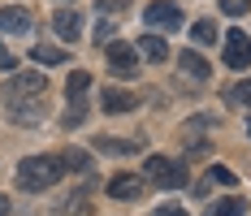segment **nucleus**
I'll return each instance as SVG.
<instances>
[{
  "label": "nucleus",
  "instance_id": "obj_1",
  "mask_svg": "<svg viewBox=\"0 0 251 216\" xmlns=\"http://www.w3.org/2000/svg\"><path fill=\"white\" fill-rule=\"evenodd\" d=\"M44 91H48V78L39 70L9 73V82H4V108H9V117L22 121V125H35L44 117Z\"/></svg>",
  "mask_w": 251,
  "mask_h": 216
},
{
  "label": "nucleus",
  "instance_id": "obj_2",
  "mask_svg": "<svg viewBox=\"0 0 251 216\" xmlns=\"http://www.w3.org/2000/svg\"><path fill=\"white\" fill-rule=\"evenodd\" d=\"M65 177V160L61 156H26L18 165V186L22 191H52Z\"/></svg>",
  "mask_w": 251,
  "mask_h": 216
},
{
  "label": "nucleus",
  "instance_id": "obj_3",
  "mask_svg": "<svg viewBox=\"0 0 251 216\" xmlns=\"http://www.w3.org/2000/svg\"><path fill=\"white\" fill-rule=\"evenodd\" d=\"M87 91H91V73L87 70H74L65 78V96H70V108H65V117H61L65 130H74V125L87 121Z\"/></svg>",
  "mask_w": 251,
  "mask_h": 216
},
{
  "label": "nucleus",
  "instance_id": "obj_4",
  "mask_svg": "<svg viewBox=\"0 0 251 216\" xmlns=\"http://www.w3.org/2000/svg\"><path fill=\"white\" fill-rule=\"evenodd\" d=\"M221 65L229 70H251V35L247 30H226V48H221Z\"/></svg>",
  "mask_w": 251,
  "mask_h": 216
},
{
  "label": "nucleus",
  "instance_id": "obj_5",
  "mask_svg": "<svg viewBox=\"0 0 251 216\" xmlns=\"http://www.w3.org/2000/svg\"><path fill=\"white\" fill-rule=\"evenodd\" d=\"M148 182L156 186H165V191H177V186H186V168L169 160V156H151L148 160Z\"/></svg>",
  "mask_w": 251,
  "mask_h": 216
},
{
  "label": "nucleus",
  "instance_id": "obj_6",
  "mask_svg": "<svg viewBox=\"0 0 251 216\" xmlns=\"http://www.w3.org/2000/svg\"><path fill=\"white\" fill-rule=\"evenodd\" d=\"M143 22H148V30H177L182 26V9L174 0H151L143 9Z\"/></svg>",
  "mask_w": 251,
  "mask_h": 216
},
{
  "label": "nucleus",
  "instance_id": "obj_7",
  "mask_svg": "<svg viewBox=\"0 0 251 216\" xmlns=\"http://www.w3.org/2000/svg\"><path fill=\"white\" fill-rule=\"evenodd\" d=\"M104 48H108V73H113V78H134V73H139V52L130 48V44H117V39H113V44H104Z\"/></svg>",
  "mask_w": 251,
  "mask_h": 216
},
{
  "label": "nucleus",
  "instance_id": "obj_8",
  "mask_svg": "<svg viewBox=\"0 0 251 216\" xmlns=\"http://www.w3.org/2000/svg\"><path fill=\"white\" fill-rule=\"evenodd\" d=\"M52 30H56L65 44H74L78 35H82V13H78V9H70V4H61V9L52 13Z\"/></svg>",
  "mask_w": 251,
  "mask_h": 216
},
{
  "label": "nucleus",
  "instance_id": "obj_9",
  "mask_svg": "<svg viewBox=\"0 0 251 216\" xmlns=\"http://www.w3.org/2000/svg\"><path fill=\"white\" fill-rule=\"evenodd\" d=\"M100 108H104V113H134V108H139V96H134V91H122V87H113V82H108V87H104V96H100Z\"/></svg>",
  "mask_w": 251,
  "mask_h": 216
},
{
  "label": "nucleus",
  "instance_id": "obj_10",
  "mask_svg": "<svg viewBox=\"0 0 251 216\" xmlns=\"http://www.w3.org/2000/svg\"><path fill=\"white\" fill-rule=\"evenodd\" d=\"M30 30V13L18 9V4H9V9H0V35H26Z\"/></svg>",
  "mask_w": 251,
  "mask_h": 216
},
{
  "label": "nucleus",
  "instance_id": "obj_11",
  "mask_svg": "<svg viewBox=\"0 0 251 216\" xmlns=\"http://www.w3.org/2000/svg\"><path fill=\"white\" fill-rule=\"evenodd\" d=\"M96 151H104V156H134V151H143V143L139 139H108V134H100Z\"/></svg>",
  "mask_w": 251,
  "mask_h": 216
},
{
  "label": "nucleus",
  "instance_id": "obj_12",
  "mask_svg": "<svg viewBox=\"0 0 251 216\" xmlns=\"http://www.w3.org/2000/svg\"><path fill=\"white\" fill-rule=\"evenodd\" d=\"M108 194H113V199H139V194H143V177H134V173L113 177V182H108Z\"/></svg>",
  "mask_w": 251,
  "mask_h": 216
},
{
  "label": "nucleus",
  "instance_id": "obj_13",
  "mask_svg": "<svg viewBox=\"0 0 251 216\" xmlns=\"http://www.w3.org/2000/svg\"><path fill=\"white\" fill-rule=\"evenodd\" d=\"M30 61H39V65H65L70 56H65V48H56V44H35L30 48Z\"/></svg>",
  "mask_w": 251,
  "mask_h": 216
},
{
  "label": "nucleus",
  "instance_id": "obj_14",
  "mask_svg": "<svg viewBox=\"0 0 251 216\" xmlns=\"http://www.w3.org/2000/svg\"><path fill=\"white\" fill-rule=\"evenodd\" d=\"M139 52H143L148 61H169V44H165L160 35H143V39H139Z\"/></svg>",
  "mask_w": 251,
  "mask_h": 216
},
{
  "label": "nucleus",
  "instance_id": "obj_15",
  "mask_svg": "<svg viewBox=\"0 0 251 216\" xmlns=\"http://www.w3.org/2000/svg\"><path fill=\"white\" fill-rule=\"evenodd\" d=\"M177 65H182V73H191L195 82H203V78H208V61H203V56H195V52H182V56H177Z\"/></svg>",
  "mask_w": 251,
  "mask_h": 216
},
{
  "label": "nucleus",
  "instance_id": "obj_16",
  "mask_svg": "<svg viewBox=\"0 0 251 216\" xmlns=\"http://www.w3.org/2000/svg\"><path fill=\"white\" fill-rule=\"evenodd\" d=\"M61 160L74 168V173H91V151H82V147H70V151H65Z\"/></svg>",
  "mask_w": 251,
  "mask_h": 216
},
{
  "label": "nucleus",
  "instance_id": "obj_17",
  "mask_svg": "<svg viewBox=\"0 0 251 216\" xmlns=\"http://www.w3.org/2000/svg\"><path fill=\"white\" fill-rule=\"evenodd\" d=\"M247 208H243V199H221V203H212L203 216H243Z\"/></svg>",
  "mask_w": 251,
  "mask_h": 216
},
{
  "label": "nucleus",
  "instance_id": "obj_18",
  "mask_svg": "<svg viewBox=\"0 0 251 216\" xmlns=\"http://www.w3.org/2000/svg\"><path fill=\"white\" fill-rule=\"evenodd\" d=\"M191 39H195V44H212V39H217V26L212 22H195L191 26Z\"/></svg>",
  "mask_w": 251,
  "mask_h": 216
},
{
  "label": "nucleus",
  "instance_id": "obj_19",
  "mask_svg": "<svg viewBox=\"0 0 251 216\" xmlns=\"http://www.w3.org/2000/svg\"><path fill=\"white\" fill-rule=\"evenodd\" d=\"M229 99H234L238 108H251V78H247V82H238V87L229 91Z\"/></svg>",
  "mask_w": 251,
  "mask_h": 216
},
{
  "label": "nucleus",
  "instance_id": "obj_20",
  "mask_svg": "<svg viewBox=\"0 0 251 216\" xmlns=\"http://www.w3.org/2000/svg\"><path fill=\"white\" fill-rule=\"evenodd\" d=\"M221 9H226L229 18H243V13L251 9V0H221Z\"/></svg>",
  "mask_w": 251,
  "mask_h": 216
},
{
  "label": "nucleus",
  "instance_id": "obj_21",
  "mask_svg": "<svg viewBox=\"0 0 251 216\" xmlns=\"http://www.w3.org/2000/svg\"><path fill=\"white\" fill-rule=\"evenodd\" d=\"M212 182H221V186H234V173L229 168H221V165H212V173H208Z\"/></svg>",
  "mask_w": 251,
  "mask_h": 216
},
{
  "label": "nucleus",
  "instance_id": "obj_22",
  "mask_svg": "<svg viewBox=\"0 0 251 216\" xmlns=\"http://www.w3.org/2000/svg\"><path fill=\"white\" fill-rule=\"evenodd\" d=\"M151 216H186V208L182 203H165V208H156Z\"/></svg>",
  "mask_w": 251,
  "mask_h": 216
},
{
  "label": "nucleus",
  "instance_id": "obj_23",
  "mask_svg": "<svg viewBox=\"0 0 251 216\" xmlns=\"http://www.w3.org/2000/svg\"><path fill=\"white\" fill-rule=\"evenodd\" d=\"M13 65H18V56H13L9 48H0V70H4V73H13Z\"/></svg>",
  "mask_w": 251,
  "mask_h": 216
},
{
  "label": "nucleus",
  "instance_id": "obj_24",
  "mask_svg": "<svg viewBox=\"0 0 251 216\" xmlns=\"http://www.w3.org/2000/svg\"><path fill=\"white\" fill-rule=\"evenodd\" d=\"M96 39H100V44H113V26L100 22V26H96Z\"/></svg>",
  "mask_w": 251,
  "mask_h": 216
},
{
  "label": "nucleus",
  "instance_id": "obj_25",
  "mask_svg": "<svg viewBox=\"0 0 251 216\" xmlns=\"http://www.w3.org/2000/svg\"><path fill=\"white\" fill-rule=\"evenodd\" d=\"M0 216H9V199H0Z\"/></svg>",
  "mask_w": 251,
  "mask_h": 216
},
{
  "label": "nucleus",
  "instance_id": "obj_26",
  "mask_svg": "<svg viewBox=\"0 0 251 216\" xmlns=\"http://www.w3.org/2000/svg\"><path fill=\"white\" fill-rule=\"evenodd\" d=\"M247 134H251V125H247Z\"/></svg>",
  "mask_w": 251,
  "mask_h": 216
}]
</instances>
